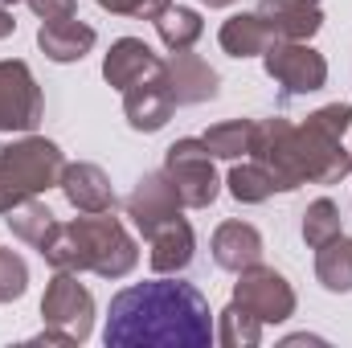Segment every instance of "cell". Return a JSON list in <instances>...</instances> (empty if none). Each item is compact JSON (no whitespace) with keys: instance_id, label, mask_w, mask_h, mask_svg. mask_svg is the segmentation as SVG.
Wrapping results in <instances>:
<instances>
[{"instance_id":"cell-1","label":"cell","mask_w":352,"mask_h":348,"mask_svg":"<svg viewBox=\"0 0 352 348\" xmlns=\"http://www.w3.org/2000/svg\"><path fill=\"white\" fill-rule=\"evenodd\" d=\"M107 345H209L205 299L184 283H140L111 303Z\"/></svg>"}]
</instances>
